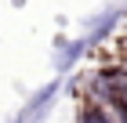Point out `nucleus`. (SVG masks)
<instances>
[{
	"label": "nucleus",
	"mask_w": 127,
	"mask_h": 123,
	"mask_svg": "<svg viewBox=\"0 0 127 123\" xmlns=\"http://www.w3.org/2000/svg\"><path fill=\"white\" fill-rule=\"evenodd\" d=\"M116 18H120V11H116V7H113V11H109V15H105V18H98V22H95V29H91V36H87V44H98V40H102V36H105V33H109V29H113V25H116Z\"/></svg>",
	"instance_id": "f257e3e1"
},
{
	"label": "nucleus",
	"mask_w": 127,
	"mask_h": 123,
	"mask_svg": "<svg viewBox=\"0 0 127 123\" xmlns=\"http://www.w3.org/2000/svg\"><path fill=\"white\" fill-rule=\"evenodd\" d=\"M87 47H91L87 40H73V44H65V54L58 58V69H69V65H73V62H76V58L84 54Z\"/></svg>",
	"instance_id": "f03ea898"
}]
</instances>
